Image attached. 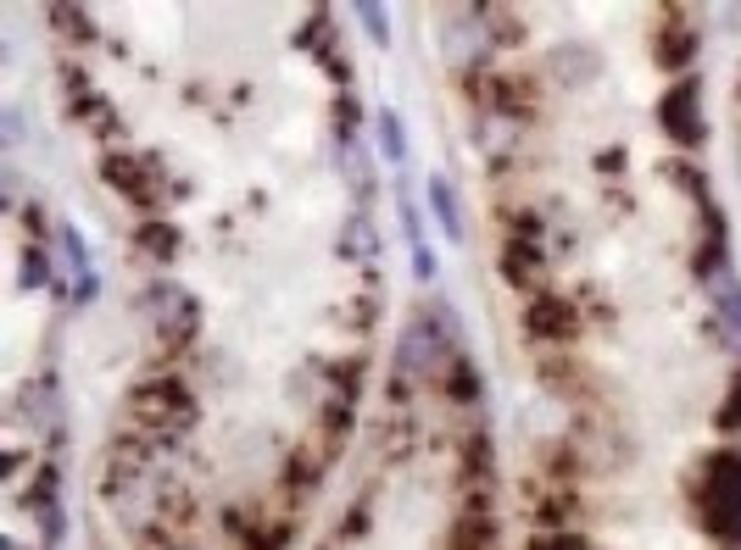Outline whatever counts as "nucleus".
Masks as SVG:
<instances>
[{
    "instance_id": "f257e3e1",
    "label": "nucleus",
    "mask_w": 741,
    "mask_h": 550,
    "mask_svg": "<svg viewBox=\"0 0 741 550\" xmlns=\"http://www.w3.org/2000/svg\"><path fill=\"white\" fill-rule=\"evenodd\" d=\"M441 490L430 484H401L379 490L368 512L352 517V528L335 539V550H452L457 534L441 517Z\"/></svg>"
}]
</instances>
